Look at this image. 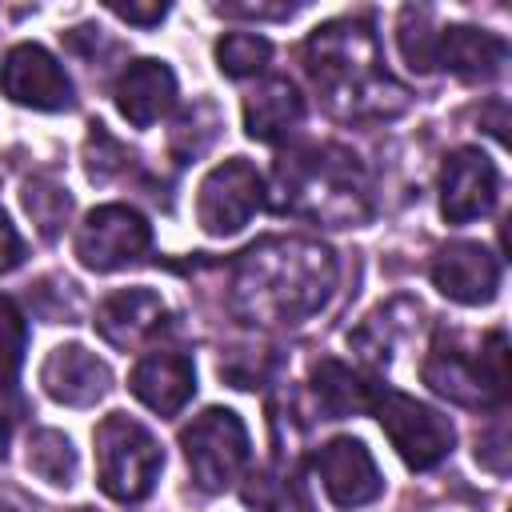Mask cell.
Segmentation results:
<instances>
[{"label": "cell", "mask_w": 512, "mask_h": 512, "mask_svg": "<svg viewBox=\"0 0 512 512\" xmlns=\"http://www.w3.org/2000/svg\"><path fill=\"white\" fill-rule=\"evenodd\" d=\"M0 92L12 104L36 108V112H56L72 104V80L56 64L52 52L40 44H16L4 64H0Z\"/></svg>", "instance_id": "30bf717a"}, {"label": "cell", "mask_w": 512, "mask_h": 512, "mask_svg": "<svg viewBox=\"0 0 512 512\" xmlns=\"http://www.w3.org/2000/svg\"><path fill=\"white\" fill-rule=\"evenodd\" d=\"M24 344H28L24 312L8 296H0V392L16 384L20 364H24Z\"/></svg>", "instance_id": "484cf974"}, {"label": "cell", "mask_w": 512, "mask_h": 512, "mask_svg": "<svg viewBox=\"0 0 512 512\" xmlns=\"http://www.w3.org/2000/svg\"><path fill=\"white\" fill-rule=\"evenodd\" d=\"M504 56H508V44L492 32H480V28H444L440 40H436V64L464 76V80H488L504 68Z\"/></svg>", "instance_id": "e0dca14e"}, {"label": "cell", "mask_w": 512, "mask_h": 512, "mask_svg": "<svg viewBox=\"0 0 512 512\" xmlns=\"http://www.w3.org/2000/svg\"><path fill=\"white\" fill-rule=\"evenodd\" d=\"M24 260V244H20V236H16V228L8 224V216L0 212V272H8V268H16Z\"/></svg>", "instance_id": "f1b7e54d"}, {"label": "cell", "mask_w": 512, "mask_h": 512, "mask_svg": "<svg viewBox=\"0 0 512 512\" xmlns=\"http://www.w3.org/2000/svg\"><path fill=\"white\" fill-rule=\"evenodd\" d=\"M264 200V184H260V172L232 156L224 164H216L204 180H200V192H196V220L208 236H232L240 232L252 212L260 208Z\"/></svg>", "instance_id": "ba28073f"}, {"label": "cell", "mask_w": 512, "mask_h": 512, "mask_svg": "<svg viewBox=\"0 0 512 512\" xmlns=\"http://www.w3.org/2000/svg\"><path fill=\"white\" fill-rule=\"evenodd\" d=\"M164 468V452L144 424L112 412L96 428V480L116 504H140Z\"/></svg>", "instance_id": "5b68a950"}, {"label": "cell", "mask_w": 512, "mask_h": 512, "mask_svg": "<svg viewBox=\"0 0 512 512\" xmlns=\"http://www.w3.org/2000/svg\"><path fill=\"white\" fill-rule=\"evenodd\" d=\"M500 196V172L496 164L476 152V148H460L444 160L440 172V212L448 224H468L476 216H488L492 204Z\"/></svg>", "instance_id": "8fae6325"}, {"label": "cell", "mask_w": 512, "mask_h": 512, "mask_svg": "<svg viewBox=\"0 0 512 512\" xmlns=\"http://www.w3.org/2000/svg\"><path fill=\"white\" fill-rule=\"evenodd\" d=\"M216 12L220 16H252V20H284L296 8L292 4H276V8H268V4H216Z\"/></svg>", "instance_id": "4316f807"}, {"label": "cell", "mask_w": 512, "mask_h": 512, "mask_svg": "<svg viewBox=\"0 0 512 512\" xmlns=\"http://www.w3.org/2000/svg\"><path fill=\"white\" fill-rule=\"evenodd\" d=\"M244 500L264 508V512H312V504L304 496V484L284 468L256 472L252 484L244 488Z\"/></svg>", "instance_id": "44dd1931"}, {"label": "cell", "mask_w": 512, "mask_h": 512, "mask_svg": "<svg viewBox=\"0 0 512 512\" xmlns=\"http://www.w3.org/2000/svg\"><path fill=\"white\" fill-rule=\"evenodd\" d=\"M312 468H316V476H320V484H324V492L336 508H360V504L376 500L380 488H384L372 452L352 436L328 440L312 456Z\"/></svg>", "instance_id": "7c38bea8"}, {"label": "cell", "mask_w": 512, "mask_h": 512, "mask_svg": "<svg viewBox=\"0 0 512 512\" xmlns=\"http://www.w3.org/2000/svg\"><path fill=\"white\" fill-rule=\"evenodd\" d=\"M108 8H112L120 20H128V24H144V28L160 24V20H164V12H168L164 4H148V8H144V4H116V0H112Z\"/></svg>", "instance_id": "83f0119b"}, {"label": "cell", "mask_w": 512, "mask_h": 512, "mask_svg": "<svg viewBox=\"0 0 512 512\" xmlns=\"http://www.w3.org/2000/svg\"><path fill=\"white\" fill-rule=\"evenodd\" d=\"M184 456H188V468H192V480L204 488V492H220L228 488L240 468L248 464V432H244V420L228 408H208L200 412L184 436Z\"/></svg>", "instance_id": "52a82bcc"}, {"label": "cell", "mask_w": 512, "mask_h": 512, "mask_svg": "<svg viewBox=\"0 0 512 512\" xmlns=\"http://www.w3.org/2000/svg\"><path fill=\"white\" fill-rule=\"evenodd\" d=\"M268 56H272V44H268L264 36H256V32H228V36H220V44H216V64H220V72H224V76H236V80L264 72Z\"/></svg>", "instance_id": "cb8c5ba5"}, {"label": "cell", "mask_w": 512, "mask_h": 512, "mask_svg": "<svg viewBox=\"0 0 512 512\" xmlns=\"http://www.w3.org/2000/svg\"><path fill=\"white\" fill-rule=\"evenodd\" d=\"M432 284L456 304H488L500 288V260L484 244L456 240L432 260Z\"/></svg>", "instance_id": "4fadbf2b"}, {"label": "cell", "mask_w": 512, "mask_h": 512, "mask_svg": "<svg viewBox=\"0 0 512 512\" xmlns=\"http://www.w3.org/2000/svg\"><path fill=\"white\" fill-rule=\"evenodd\" d=\"M40 384L52 400L72 404V408H88L108 392L112 376H108V364L96 360V352H88L80 344H60L40 364Z\"/></svg>", "instance_id": "5bb4252c"}, {"label": "cell", "mask_w": 512, "mask_h": 512, "mask_svg": "<svg viewBox=\"0 0 512 512\" xmlns=\"http://www.w3.org/2000/svg\"><path fill=\"white\" fill-rule=\"evenodd\" d=\"M372 412L408 468H416V472L436 468L452 452L456 432H452L448 416H440L436 408H428V404H420L396 388H376Z\"/></svg>", "instance_id": "8992f818"}, {"label": "cell", "mask_w": 512, "mask_h": 512, "mask_svg": "<svg viewBox=\"0 0 512 512\" xmlns=\"http://www.w3.org/2000/svg\"><path fill=\"white\" fill-rule=\"evenodd\" d=\"M128 388L152 412L176 416L196 392V368H192V360L184 352H152L132 368Z\"/></svg>", "instance_id": "9a60e30c"}, {"label": "cell", "mask_w": 512, "mask_h": 512, "mask_svg": "<svg viewBox=\"0 0 512 512\" xmlns=\"http://www.w3.org/2000/svg\"><path fill=\"white\" fill-rule=\"evenodd\" d=\"M376 388H380V384L364 380L360 372H352V368L340 364V360H320L316 372H312V392H316L320 408H324L332 420L352 416V412H372Z\"/></svg>", "instance_id": "ffe728a7"}, {"label": "cell", "mask_w": 512, "mask_h": 512, "mask_svg": "<svg viewBox=\"0 0 512 512\" xmlns=\"http://www.w3.org/2000/svg\"><path fill=\"white\" fill-rule=\"evenodd\" d=\"M20 200H24V212L32 216V224L40 228V236L56 240L64 220H68V212H72V196L52 180H28Z\"/></svg>", "instance_id": "603a6c76"}, {"label": "cell", "mask_w": 512, "mask_h": 512, "mask_svg": "<svg viewBox=\"0 0 512 512\" xmlns=\"http://www.w3.org/2000/svg\"><path fill=\"white\" fill-rule=\"evenodd\" d=\"M304 64L344 116H396L408 104V92L380 72L376 36L360 20L320 24L304 44Z\"/></svg>", "instance_id": "7a4b0ae2"}, {"label": "cell", "mask_w": 512, "mask_h": 512, "mask_svg": "<svg viewBox=\"0 0 512 512\" xmlns=\"http://www.w3.org/2000/svg\"><path fill=\"white\" fill-rule=\"evenodd\" d=\"M160 316H164V300L152 288H124L96 308V328L108 344L132 348L160 324Z\"/></svg>", "instance_id": "ac0fdd59"}, {"label": "cell", "mask_w": 512, "mask_h": 512, "mask_svg": "<svg viewBox=\"0 0 512 512\" xmlns=\"http://www.w3.org/2000/svg\"><path fill=\"white\" fill-rule=\"evenodd\" d=\"M152 244V228L140 212L124 204H104L88 212V220L76 232V256L92 272H116L132 260H140Z\"/></svg>", "instance_id": "9c48e42d"}, {"label": "cell", "mask_w": 512, "mask_h": 512, "mask_svg": "<svg viewBox=\"0 0 512 512\" xmlns=\"http://www.w3.org/2000/svg\"><path fill=\"white\" fill-rule=\"evenodd\" d=\"M436 40H440V32H432V20H428L424 8H404L400 12V52H404L412 72H432L436 68Z\"/></svg>", "instance_id": "d4e9b609"}, {"label": "cell", "mask_w": 512, "mask_h": 512, "mask_svg": "<svg viewBox=\"0 0 512 512\" xmlns=\"http://www.w3.org/2000/svg\"><path fill=\"white\" fill-rule=\"evenodd\" d=\"M424 384L436 396H448L464 408H492L508 396V340L504 332H488L480 352L456 348L452 340H436L424 360Z\"/></svg>", "instance_id": "277c9868"}, {"label": "cell", "mask_w": 512, "mask_h": 512, "mask_svg": "<svg viewBox=\"0 0 512 512\" xmlns=\"http://www.w3.org/2000/svg\"><path fill=\"white\" fill-rule=\"evenodd\" d=\"M304 116V100L292 80L272 76L256 92L244 96V132L252 140H280L288 136Z\"/></svg>", "instance_id": "d6986e66"}, {"label": "cell", "mask_w": 512, "mask_h": 512, "mask_svg": "<svg viewBox=\"0 0 512 512\" xmlns=\"http://www.w3.org/2000/svg\"><path fill=\"white\" fill-rule=\"evenodd\" d=\"M4 452H8V424L0 420V460H4Z\"/></svg>", "instance_id": "f546056e"}, {"label": "cell", "mask_w": 512, "mask_h": 512, "mask_svg": "<svg viewBox=\"0 0 512 512\" xmlns=\"http://www.w3.org/2000/svg\"><path fill=\"white\" fill-rule=\"evenodd\" d=\"M76 512H88V508H76Z\"/></svg>", "instance_id": "4dcf8cb0"}, {"label": "cell", "mask_w": 512, "mask_h": 512, "mask_svg": "<svg viewBox=\"0 0 512 512\" xmlns=\"http://www.w3.org/2000/svg\"><path fill=\"white\" fill-rule=\"evenodd\" d=\"M276 208L324 224H352L368 216V180L352 152L328 144L276 164Z\"/></svg>", "instance_id": "3957f363"}, {"label": "cell", "mask_w": 512, "mask_h": 512, "mask_svg": "<svg viewBox=\"0 0 512 512\" xmlns=\"http://www.w3.org/2000/svg\"><path fill=\"white\" fill-rule=\"evenodd\" d=\"M332 288L336 256L316 240H264L232 264V312L248 324H300Z\"/></svg>", "instance_id": "6da1fadb"}, {"label": "cell", "mask_w": 512, "mask_h": 512, "mask_svg": "<svg viewBox=\"0 0 512 512\" xmlns=\"http://www.w3.org/2000/svg\"><path fill=\"white\" fill-rule=\"evenodd\" d=\"M28 468L40 476V480H48V484H72V476H76V452H72V444H68V436H60V432H52V428H44V432H36L32 440H28Z\"/></svg>", "instance_id": "7402d4cb"}, {"label": "cell", "mask_w": 512, "mask_h": 512, "mask_svg": "<svg viewBox=\"0 0 512 512\" xmlns=\"http://www.w3.org/2000/svg\"><path fill=\"white\" fill-rule=\"evenodd\" d=\"M172 100H176V76L160 60H136V64H128L124 76H120V84H116V108L136 128H148L152 120H160L172 108Z\"/></svg>", "instance_id": "2e32d148"}]
</instances>
